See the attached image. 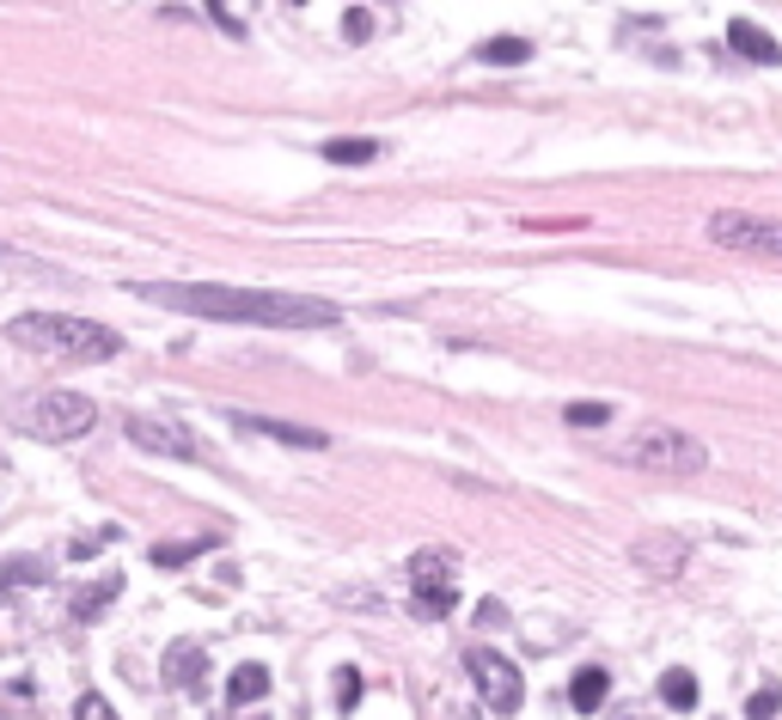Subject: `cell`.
Masks as SVG:
<instances>
[{"label":"cell","mask_w":782,"mask_h":720,"mask_svg":"<svg viewBox=\"0 0 782 720\" xmlns=\"http://www.w3.org/2000/svg\"><path fill=\"white\" fill-rule=\"evenodd\" d=\"M135 300H153L165 312L221 318V324H264V330H331L336 305L306 293H264V288H221V281H135Z\"/></svg>","instance_id":"cell-1"},{"label":"cell","mask_w":782,"mask_h":720,"mask_svg":"<svg viewBox=\"0 0 782 720\" xmlns=\"http://www.w3.org/2000/svg\"><path fill=\"white\" fill-rule=\"evenodd\" d=\"M7 342L38 361H67V367H98V361H117L122 336L98 318H74V312H25L7 324Z\"/></svg>","instance_id":"cell-2"},{"label":"cell","mask_w":782,"mask_h":720,"mask_svg":"<svg viewBox=\"0 0 782 720\" xmlns=\"http://www.w3.org/2000/svg\"><path fill=\"white\" fill-rule=\"evenodd\" d=\"M7 421H13L25 440L67 445V440H81V433H93L98 404H93V397H81V391H25L13 409H7Z\"/></svg>","instance_id":"cell-3"},{"label":"cell","mask_w":782,"mask_h":720,"mask_svg":"<svg viewBox=\"0 0 782 720\" xmlns=\"http://www.w3.org/2000/svg\"><path fill=\"white\" fill-rule=\"evenodd\" d=\"M623 459L636 464V471H654V476H697L703 464H709V452H703L697 440H690L685 428H666V421H649V428L630 433V445H623Z\"/></svg>","instance_id":"cell-4"},{"label":"cell","mask_w":782,"mask_h":720,"mask_svg":"<svg viewBox=\"0 0 782 720\" xmlns=\"http://www.w3.org/2000/svg\"><path fill=\"white\" fill-rule=\"evenodd\" d=\"M709 245L716 250H746V257H782V214H740L721 208L709 214Z\"/></svg>","instance_id":"cell-5"},{"label":"cell","mask_w":782,"mask_h":720,"mask_svg":"<svg viewBox=\"0 0 782 720\" xmlns=\"http://www.w3.org/2000/svg\"><path fill=\"white\" fill-rule=\"evenodd\" d=\"M464 671H471V684L483 690V702H490L495 714H514L519 696H526V684H519L514 659L495 654V647H471V654H464Z\"/></svg>","instance_id":"cell-6"},{"label":"cell","mask_w":782,"mask_h":720,"mask_svg":"<svg viewBox=\"0 0 782 720\" xmlns=\"http://www.w3.org/2000/svg\"><path fill=\"white\" fill-rule=\"evenodd\" d=\"M122 433H129L135 445H147V452H160V459H196L202 452L196 433L165 421V416H122Z\"/></svg>","instance_id":"cell-7"},{"label":"cell","mask_w":782,"mask_h":720,"mask_svg":"<svg viewBox=\"0 0 782 720\" xmlns=\"http://www.w3.org/2000/svg\"><path fill=\"white\" fill-rule=\"evenodd\" d=\"M160 678H165V690L196 696V690H202V678H208V647H202V642H172V647H165Z\"/></svg>","instance_id":"cell-8"},{"label":"cell","mask_w":782,"mask_h":720,"mask_svg":"<svg viewBox=\"0 0 782 720\" xmlns=\"http://www.w3.org/2000/svg\"><path fill=\"white\" fill-rule=\"evenodd\" d=\"M728 43L746 55V62H758V67H782V43L770 37L764 25H752V19H733V25H728Z\"/></svg>","instance_id":"cell-9"},{"label":"cell","mask_w":782,"mask_h":720,"mask_svg":"<svg viewBox=\"0 0 782 720\" xmlns=\"http://www.w3.org/2000/svg\"><path fill=\"white\" fill-rule=\"evenodd\" d=\"M245 433H264V440H281V445H306V452H324V433L319 428H293V421H269V416H233Z\"/></svg>","instance_id":"cell-10"},{"label":"cell","mask_w":782,"mask_h":720,"mask_svg":"<svg viewBox=\"0 0 782 720\" xmlns=\"http://www.w3.org/2000/svg\"><path fill=\"white\" fill-rule=\"evenodd\" d=\"M117 592H122V574H105V580H93V587H81L74 592V623H98V616L117 604Z\"/></svg>","instance_id":"cell-11"},{"label":"cell","mask_w":782,"mask_h":720,"mask_svg":"<svg viewBox=\"0 0 782 720\" xmlns=\"http://www.w3.org/2000/svg\"><path fill=\"white\" fill-rule=\"evenodd\" d=\"M606 696H611L606 666H581V671H575V684H569V702L581 708V714H599V708H606Z\"/></svg>","instance_id":"cell-12"},{"label":"cell","mask_w":782,"mask_h":720,"mask_svg":"<svg viewBox=\"0 0 782 720\" xmlns=\"http://www.w3.org/2000/svg\"><path fill=\"white\" fill-rule=\"evenodd\" d=\"M269 696V666H239L233 671V684H226V702L233 708H251Z\"/></svg>","instance_id":"cell-13"},{"label":"cell","mask_w":782,"mask_h":720,"mask_svg":"<svg viewBox=\"0 0 782 720\" xmlns=\"http://www.w3.org/2000/svg\"><path fill=\"white\" fill-rule=\"evenodd\" d=\"M452 604H459L452 580H416V592H410V611H416V616H447Z\"/></svg>","instance_id":"cell-14"},{"label":"cell","mask_w":782,"mask_h":720,"mask_svg":"<svg viewBox=\"0 0 782 720\" xmlns=\"http://www.w3.org/2000/svg\"><path fill=\"white\" fill-rule=\"evenodd\" d=\"M50 580V562L43 556H13V562H0V599L13 587H43Z\"/></svg>","instance_id":"cell-15"},{"label":"cell","mask_w":782,"mask_h":720,"mask_svg":"<svg viewBox=\"0 0 782 720\" xmlns=\"http://www.w3.org/2000/svg\"><path fill=\"white\" fill-rule=\"evenodd\" d=\"M526 55H532L526 37H490V43H478V62H490V67H519Z\"/></svg>","instance_id":"cell-16"},{"label":"cell","mask_w":782,"mask_h":720,"mask_svg":"<svg viewBox=\"0 0 782 720\" xmlns=\"http://www.w3.org/2000/svg\"><path fill=\"white\" fill-rule=\"evenodd\" d=\"M324 159H331V165H373V159H379V141H361V135L324 141Z\"/></svg>","instance_id":"cell-17"},{"label":"cell","mask_w":782,"mask_h":720,"mask_svg":"<svg viewBox=\"0 0 782 720\" xmlns=\"http://www.w3.org/2000/svg\"><path fill=\"white\" fill-rule=\"evenodd\" d=\"M661 702H666V708H697V678L673 666V671L661 678Z\"/></svg>","instance_id":"cell-18"},{"label":"cell","mask_w":782,"mask_h":720,"mask_svg":"<svg viewBox=\"0 0 782 720\" xmlns=\"http://www.w3.org/2000/svg\"><path fill=\"white\" fill-rule=\"evenodd\" d=\"M202 550H208V544H196V537H184V544H153V562H160V568H184V562H196Z\"/></svg>","instance_id":"cell-19"},{"label":"cell","mask_w":782,"mask_h":720,"mask_svg":"<svg viewBox=\"0 0 782 720\" xmlns=\"http://www.w3.org/2000/svg\"><path fill=\"white\" fill-rule=\"evenodd\" d=\"M410 574L416 580H452V556H440V550H422L410 562Z\"/></svg>","instance_id":"cell-20"},{"label":"cell","mask_w":782,"mask_h":720,"mask_svg":"<svg viewBox=\"0 0 782 720\" xmlns=\"http://www.w3.org/2000/svg\"><path fill=\"white\" fill-rule=\"evenodd\" d=\"M661 544H666V537H654V544H636V556H642L649 568H661V574H673V568L685 562V550H661Z\"/></svg>","instance_id":"cell-21"},{"label":"cell","mask_w":782,"mask_h":720,"mask_svg":"<svg viewBox=\"0 0 782 720\" xmlns=\"http://www.w3.org/2000/svg\"><path fill=\"white\" fill-rule=\"evenodd\" d=\"M776 708H782V690H776V684H764V690L746 702V720H776Z\"/></svg>","instance_id":"cell-22"},{"label":"cell","mask_w":782,"mask_h":720,"mask_svg":"<svg viewBox=\"0 0 782 720\" xmlns=\"http://www.w3.org/2000/svg\"><path fill=\"white\" fill-rule=\"evenodd\" d=\"M355 702H361V671H355V666H343V671H336V708L349 714Z\"/></svg>","instance_id":"cell-23"},{"label":"cell","mask_w":782,"mask_h":720,"mask_svg":"<svg viewBox=\"0 0 782 720\" xmlns=\"http://www.w3.org/2000/svg\"><path fill=\"white\" fill-rule=\"evenodd\" d=\"M74 720H117V708H110L105 696H81V702H74Z\"/></svg>","instance_id":"cell-24"},{"label":"cell","mask_w":782,"mask_h":720,"mask_svg":"<svg viewBox=\"0 0 782 720\" xmlns=\"http://www.w3.org/2000/svg\"><path fill=\"white\" fill-rule=\"evenodd\" d=\"M606 416H611L606 404H569V428H599Z\"/></svg>","instance_id":"cell-25"},{"label":"cell","mask_w":782,"mask_h":720,"mask_svg":"<svg viewBox=\"0 0 782 720\" xmlns=\"http://www.w3.org/2000/svg\"><path fill=\"white\" fill-rule=\"evenodd\" d=\"M98 550H105V537H74V544H67V556H81V562L98 556Z\"/></svg>","instance_id":"cell-26"},{"label":"cell","mask_w":782,"mask_h":720,"mask_svg":"<svg viewBox=\"0 0 782 720\" xmlns=\"http://www.w3.org/2000/svg\"><path fill=\"white\" fill-rule=\"evenodd\" d=\"M343 31H349V37H355V43H361V37H367V31H373V19H367V13H361V7H355V13H349V19H343Z\"/></svg>","instance_id":"cell-27"}]
</instances>
